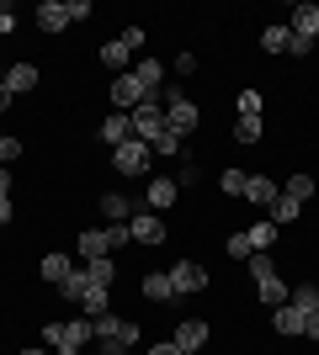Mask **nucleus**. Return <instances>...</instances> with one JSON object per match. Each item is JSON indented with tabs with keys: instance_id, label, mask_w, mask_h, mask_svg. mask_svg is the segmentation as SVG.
Listing matches in <instances>:
<instances>
[{
	"instance_id": "obj_1",
	"label": "nucleus",
	"mask_w": 319,
	"mask_h": 355,
	"mask_svg": "<svg viewBox=\"0 0 319 355\" xmlns=\"http://www.w3.org/2000/svg\"><path fill=\"white\" fill-rule=\"evenodd\" d=\"M91 340H96L91 318H75V324H43V350H54V355H75V350H85Z\"/></svg>"
},
{
	"instance_id": "obj_2",
	"label": "nucleus",
	"mask_w": 319,
	"mask_h": 355,
	"mask_svg": "<svg viewBox=\"0 0 319 355\" xmlns=\"http://www.w3.org/2000/svg\"><path fill=\"white\" fill-rule=\"evenodd\" d=\"M96 340L106 345V355H122L138 345V324H128V318H112V313H101V318H91Z\"/></svg>"
},
{
	"instance_id": "obj_3",
	"label": "nucleus",
	"mask_w": 319,
	"mask_h": 355,
	"mask_svg": "<svg viewBox=\"0 0 319 355\" xmlns=\"http://www.w3.org/2000/svg\"><path fill=\"white\" fill-rule=\"evenodd\" d=\"M128 122H133V138L154 144V138L165 133V101H160V96H144V101L128 112Z\"/></svg>"
},
{
	"instance_id": "obj_4",
	"label": "nucleus",
	"mask_w": 319,
	"mask_h": 355,
	"mask_svg": "<svg viewBox=\"0 0 319 355\" xmlns=\"http://www.w3.org/2000/svg\"><path fill=\"white\" fill-rule=\"evenodd\" d=\"M75 244H80V254H85V260H101V254H112V250H122V244H128V223H112V228H85Z\"/></svg>"
},
{
	"instance_id": "obj_5",
	"label": "nucleus",
	"mask_w": 319,
	"mask_h": 355,
	"mask_svg": "<svg viewBox=\"0 0 319 355\" xmlns=\"http://www.w3.org/2000/svg\"><path fill=\"white\" fill-rule=\"evenodd\" d=\"M197 122H202V112H197L192 101H186V96H181L176 85H170V90H165V128H170L176 138H186L192 128H197Z\"/></svg>"
},
{
	"instance_id": "obj_6",
	"label": "nucleus",
	"mask_w": 319,
	"mask_h": 355,
	"mask_svg": "<svg viewBox=\"0 0 319 355\" xmlns=\"http://www.w3.org/2000/svg\"><path fill=\"white\" fill-rule=\"evenodd\" d=\"M112 164H117V175H144V170H149V144H144V138L117 144L112 148Z\"/></svg>"
},
{
	"instance_id": "obj_7",
	"label": "nucleus",
	"mask_w": 319,
	"mask_h": 355,
	"mask_svg": "<svg viewBox=\"0 0 319 355\" xmlns=\"http://www.w3.org/2000/svg\"><path fill=\"white\" fill-rule=\"evenodd\" d=\"M293 43H309L314 48V37H319V6L314 0H298V6H293Z\"/></svg>"
},
{
	"instance_id": "obj_8",
	"label": "nucleus",
	"mask_w": 319,
	"mask_h": 355,
	"mask_svg": "<svg viewBox=\"0 0 319 355\" xmlns=\"http://www.w3.org/2000/svg\"><path fill=\"white\" fill-rule=\"evenodd\" d=\"M170 286H176V297H192V292L208 286V270H202L197 260H176V266H170Z\"/></svg>"
},
{
	"instance_id": "obj_9",
	"label": "nucleus",
	"mask_w": 319,
	"mask_h": 355,
	"mask_svg": "<svg viewBox=\"0 0 319 355\" xmlns=\"http://www.w3.org/2000/svg\"><path fill=\"white\" fill-rule=\"evenodd\" d=\"M170 340H176V350H181V355H197L202 345L213 340V329L202 324V318H181V324H176V334H170Z\"/></svg>"
},
{
	"instance_id": "obj_10",
	"label": "nucleus",
	"mask_w": 319,
	"mask_h": 355,
	"mask_svg": "<svg viewBox=\"0 0 319 355\" xmlns=\"http://www.w3.org/2000/svg\"><path fill=\"white\" fill-rule=\"evenodd\" d=\"M144 96H149V90L133 80V69H128V74H112V106H117V112H133Z\"/></svg>"
},
{
	"instance_id": "obj_11",
	"label": "nucleus",
	"mask_w": 319,
	"mask_h": 355,
	"mask_svg": "<svg viewBox=\"0 0 319 355\" xmlns=\"http://www.w3.org/2000/svg\"><path fill=\"white\" fill-rule=\"evenodd\" d=\"M128 239H138V244H165L160 212H133V218H128Z\"/></svg>"
},
{
	"instance_id": "obj_12",
	"label": "nucleus",
	"mask_w": 319,
	"mask_h": 355,
	"mask_svg": "<svg viewBox=\"0 0 319 355\" xmlns=\"http://www.w3.org/2000/svg\"><path fill=\"white\" fill-rule=\"evenodd\" d=\"M38 80H43V74H38V64H27V59H16L11 69H6V80H0V85L11 90V96H22V90H38Z\"/></svg>"
},
{
	"instance_id": "obj_13",
	"label": "nucleus",
	"mask_w": 319,
	"mask_h": 355,
	"mask_svg": "<svg viewBox=\"0 0 319 355\" xmlns=\"http://www.w3.org/2000/svg\"><path fill=\"white\" fill-rule=\"evenodd\" d=\"M32 21H38L43 32H64L69 27V6H64V0H43V6L32 11Z\"/></svg>"
},
{
	"instance_id": "obj_14",
	"label": "nucleus",
	"mask_w": 319,
	"mask_h": 355,
	"mask_svg": "<svg viewBox=\"0 0 319 355\" xmlns=\"http://www.w3.org/2000/svg\"><path fill=\"white\" fill-rule=\"evenodd\" d=\"M277 180H266V175H245V202H256V207H266L272 212V202H277Z\"/></svg>"
},
{
	"instance_id": "obj_15",
	"label": "nucleus",
	"mask_w": 319,
	"mask_h": 355,
	"mask_svg": "<svg viewBox=\"0 0 319 355\" xmlns=\"http://www.w3.org/2000/svg\"><path fill=\"white\" fill-rule=\"evenodd\" d=\"M101 64H106L112 74H128V69H133V48L122 43V37H112V43L101 48Z\"/></svg>"
},
{
	"instance_id": "obj_16",
	"label": "nucleus",
	"mask_w": 319,
	"mask_h": 355,
	"mask_svg": "<svg viewBox=\"0 0 319 355\" xmlns=\"http://www.w3.org/2000/svg\"><path fill=\"white\" fill-rule=\"evenodd\" d=\"M133 80L144 90H149V96H160V80H165V64L160 59H133Z\"/></svg>"
},
{
	"instance_id": "obj_17",
	"label": "nucleus",
	"mask_w": 319,
	"mask_h": 355,
	"mask_svg": "<svg viewBox=\"0 0 319 355\" xmlns=\"http://www.w3.org/2000/svg\"><path fill=\"white\" fill-rule=\"evenodd\" d=\"M128 138H133V122H128V112H112V117L101 122V144H128Z\"/></svg>"
},
{
	"instance_id": "obj_18",
	"label": "nucleus",
	"mask_w": 319,
	"mask_h": 355,
	"mask_svg": "<svg viewBox=\"0 0 319 355\" xmlns=\"http://www.w3.org/2000/svg\"><path fill=\"white\" fill-rule=\"evenodd\" d=\"M272 329H277V334H288V340H293V334H304V308L282 302V308L272 313Z\"/></svg>"
},
{
	"instance_id": "obj_19",
	"label": "nucleus",
	"mask_w": 319,
	"mask_h": 355,
	"mask_svg": "<svg viewBox=\"0 0 319 355\" xmlns=\"http://www.w3.org/2000/svg\"><path fill=\"white\" fill-rule=\"evenodd\" d=\"M144 297H149V302H170V297H176L170 270H149V276H144Z\"/></svg>"
},
{
	"instance_id": "obj_20",
	"label": "nucleus",
	"mask_w": 319,
	"mask_h": 355,
	"mask_svg": "<svg viewBox=\"0 0 319 355\" xmlns=\"http://www.w3.org/2000/svg\"><path fill=\"white\" fill-rule=\"evenodd\" d=\"M69 270H75V266H69V254H59V250H54V254H43V266H38V276L59 286L64 276H69Z\"/></svg>"
},
{
	"instance_id": "obj_21",
	"label": "nucleus",
	"mask_w": 319,
	"mask_h": 355,
	"mask_svg": "<svg viewBox=\"0 0 319 355\" xmlns=\"http://www.w3.org/2000/svg\"><path fill=\"white\" fill-rule=\"evenodd\" d=\"M80 308L91 313V318H101V313L112 308V286H85V292H80Z\"/></svg>"
},
{
	"instance_id": "obj_22",
	"label": "nucleus",
	"mask_w": 319,
	"mask_h": 355,
	"mask_svg": "<svg viewBox=\"0 0 319 355\" xmlns=\"http://www.w3.org/2000/svg\"><path fill=\"white\" fill-rule=\"evenodd\" d=\"M245 239H250V250H256V254H266V250L277 244V223H272V218L256 223V228H245Z\"/></svg>"
},
{
	"instance_id": "obj_23",
	"label": "nucleus",
	"mask_w": 319,
	"mask_h": 355,
	"mask_svg": "<svg viewBox=\"0 0 319 355\" xmlns=\"http://www.w3.org/2000/svg\"><path fill=\"white\" fill-rule=\"evenodd\" d=\"M170 202H176V180H165V175L149 180V212H165Z\"/></svg>"
},
{
	"instance_id": "obj_24",
	"label": "nucleus",
	"mask_w": 319,
	"mask_h": 355,
	"mask_svg": "<svg viewBox=\"0 0 319 355\" xmlns=\"http://www.w3.org/2000/svg\"><path fill=\"white\" fill-rule=\"evenodd\" d=\"M101 212H106L112 223H128V218H133V202H128L122 191H106V196H101Z\"/></svg>"
},
{
	"instance_id": "obj_25",
	"label": "nucleus",
	"mask_w": 319,
	"mask_h": 355,
	"mask_svg": "<svg viewBox=\"0 0 319 355\" xmlns=\"http://www.w3.org/2000/svg\"><path fill=\"white\" fill-rule=\"evenodd\" d=\"M85 276H91V286H112V282H117L112 254H101V260H85Z\"/></svg>"
},
{
	"instance_id": "obj_26",
	"label": "nucleus",
	"mask_w": 319,
	"mask_h": 355,
	"mask_svg": "<svg viewBox=\"0 0 319 355\" xmlns=\"http://www.w3.org/2000/svg\"><path fill=\"white\" fill-rule=\"evenodd\" d=\"M298 212H304V202H293V196H277V202H272V223H277V228L298 223Z\"/></svg>"
},
{
	"instance_id": "obj_27",
	"label": "nucleus",
	"mask_w": 319,
	"mask_h": 355,
	"mask_svg": "<svg viewBox=\"0 0 319 355\" xmlns=\"http://www.w3.org/2000/svg\"><path fill=\"white\" fill-rule=\"evenodd\" d=\"M261 133H266V122H261V117H240V122H234V144H261Z\"/></svg>"
},
{
	"instance_id": "obj_28",
	"label": "nucleus",
	"mask_w": 319,
	"mask_h": 355,
	"mask_svg": "<svg viewBox=\"0 0 319 355\" xmlns=\"http://www.w3.org/2000/svg\"><path fill=\"white\" fill-rule=\"evenodd\" d=\"M288 37H293L288 27H266L261 32V48H266V53H288Z\"/></svg>"
},
{
	"instance_id": "obj_29",
	"label": "nucleus",
	"mask_w": 319,
	"mask_h": 355,
	"mask_svg": "<svg viewBox=\"0 0 319 355\" xmlns=\"http://www.w3.org/2000/svg\"><path fill=\"white\" fill-rule=\"evenodd\" d=\"M314 191H319V186H314L309 175H293V180H288V191H282V196H293V202H309Z\"/></svg>"
},
{
	"instance_id": "obj_30",
	"label": "nucleus",
	"mask_w": 319,
	"mask_h": 355,
	"mask_svg": "<svg viewBox=\"0 0 319 355\" xmlns=\"http://www.w3.org/2000/svg\"><path fill=\"white\" fill-rule=\"evenodd\" d=\"M234 106H240V117H261V106H266V101H261V90H240V101H234Z\"/></svg>"
},
{
	"instance_id": "obj_31",
	"label": "nucleus",
	"mask_w": 319,
	"mask_h": 355,
	"mask_svg": "<svg viewBox=\"0 0 319 355\" xmlns=\"http://www.w3.org/2000/svg\"><path fill=\"white\" fill-rule=\"evenodd\" d=\"M218 186H224V196H245V170H224Z\"/></svg>"
},
{
	"instance_id": "obj_32",
	"label": "nucleus",
	"mask_w": 319,
	"mask_h": 355,
	"mask_svg": "<svg viewBox=\"0 0 319 355\" xmlns=\"http://www.w3.org/2000/svg\"><path fill=\"white\" fill-rule=\"evenodd\" d=\"M224 250H229V260H250V254H256L245 234H229V244H224Z\"/></svg>"
},
{
	"instance_id": "obj_33",
	"label": "nucleus",
	"mask_w": 319,
	"mask_h": 355,
	"mask_svg": "<svg viewBox=\"0 0 319 355\" xmlns=\"http://www.w3.org/2000/svg\"><path fill=\"white\" fill-rule=\"evenodd\" d=\"M16 159H22V138L6 133V138H0V164H16Z\"/></svg>"
},
{
	"instance_id": "obj_34",
	"label": "nucleus",
	"mask_w": 319,
	"mask_h": 355,
	"mask_svg": "<svg viewBox=\"0 0 319 355\" xmlns=\"http://www.w3.org/2000/svg\"><path fill=\"white\" fill-rule=\"evenodd\" d=\"M304 334H309V340H319V297H314V308L304 313Z\"/></svg>"
},
{
	"instance_id": "obj_35",
	"label": "nucleus",
	"mask_w": 319,
	"mask_h": 355,
	"mask_svg": "<svg viewBox=\"0 0 319 355\" xmlns=\"http://www.w3.org/2000/svg\"><path fill=\"white\" fill-rule=\"evenodd\" d=\"M122 43L138 53V48H144V27H138V21H133V27H122Z\"/></svg>"
},
{
	"instance_id": "obj_36",
	"label": "nucleus",
	"mask_w": 319,
	"mask_h": 355,
	"mask_svg": "<svg viewBox=\"0 0 319 355\" xmlns=\"http://www.w3.org/2000/svg\"><path fill=\"white\" fill-rule=\"evenodd\" d=\"M64 6H69V21H85V16H91V0H64Z\"/></svg>"
},
{
	"instance_id": "obj_37",
	"label": "nucleus",
	"mask_w": 319,
	"mask_h": 355,
	"mask_svg": "<svg viewBox=\"0 0 319 355\" xmlns=\"http://www.w3.org/2000/svg\"><path fill=\"white\" fill-rule=\"evenodd\" d=\"M176 74H197V53H181V59H176Z\"/></svg>"
},
{
	"instance_id": "obj_38",
	"label": "nucleus",
	"mask_w": 319,
	"mask_h": 355,
	"mask_svg": "<svg viewBox=\"0 0 319 355\" xmlns=\"http://www.w3.org/2000/svg\"><path fill=\"white\" fill-rule=\"evenodd\" d=\"M11 186H16V180H11V170L0 164V196H11Z\"/></svg>"
},
{
	"instance_id": "obj_39",
	"label": "nucleus",
	"mask_w": 319,
	"mask_h": 355,
	"mask_svg": "<svg viewBox=\"0 0 319 355\" xmlns=\"http://www.w3.org/2000/svg\"><path fill=\"white\" fill-rule=\"evenodd\" d=\"M11 212H16V202H11V196H0V223H11Z\"/></svg>"
},
{
	"instance_id": "obj_40",
	"label": "nucleus",
	"mask_w": 319,
	"mask_h": 355,
	"mask_svg": "<svg viewBox=\"0 0 319 355\" xmlns=\"http://www.w3.org/2000/svg\"><path fill=\"white\" fill-rule=\"evenodd\" d=\"M149 355H181V350H176V340H165V345H154Z\"/></svg>"
},
{
	"instance_id": "obj_41",
	"label": "nucleus",
	"mask_w": 319,
	"mask_h": 355,
	"mask_svg": "<svg viewBox=\"0 0 319 355\" xmlns=\"http://www.w3.org/2000/svg\"><path fill=\"white\" fill-rule=\"evenodd\" d=\"M11 101H16V96H11V90H6V85H0V117L11 112Z\"/></svg>"
},
{
	"instance_id": "obj_42",
	"label": "nucleus",
	"mask_w": 319,
	"mask_h": 355,
	"mask_svg": "<svg viewBox=\"0 0 319 355\" xmlns=\"http://www.w3.org/2000/svg\"><path fill=\"white\" fill-rule=\"evenodd\" d=\"M22 355H54V350H22Z\"/></svg>"
},
{
	"instance_id": "obj_43",
	"label": "nucleus",
	"mask_w": 319,
	"mask_h": 355,
	"mask_svg": "<svg viewBox=\"0 0 319 355\" xmlns=\"http://www.w3.org/2000/svg\"><path fill=\"white\" fill-rule=\"evenodd\" d=\"M0 138H6V133H0Z\"/></svg>"
},
{
	"instance_id": "obj_44",
	"label": "nucleus",
	"mask_w": 319,
	"mask_h": 355,
	"mask_svg": "<svg viewBox=\"0 0 319 355\" xmlns=\"http://www.w3.org/2000/svg\"><path fill=\"white\" fill-rule=\"evenodd\" d=\"M122 355H128V350H122Z\"/></svg>"
}]
</instances>
